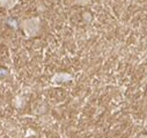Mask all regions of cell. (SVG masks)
<instances>
[{"mask_svg": "<svg viewBox=\"0 0 147 138\" xmlns=\"http://www.w3.org/2000/svg\"><path fill=\"white\" fill-rule=\"evenodd\" d=\"M18 1L19 0H0V6L6 9H11L18 4Z\"/></svg>", "mask_w": 147, "mask_h": 138, "instance_id": "6da1fadb", "label": "cell"}]
</instances>
